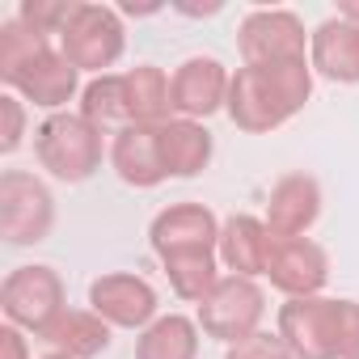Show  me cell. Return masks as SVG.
Listing matches in <instances>:
<instances>
[{
    "label": "cell",
    "mask_w": 359,
    "mask_h": 359,
    "mask_svg": "<svg viewBox=\"0 0 359 359\" xmlns=\"http://www.w3.org/2000/svg\"><path fill=\"white\" fill-rule=\"evenodd\" d=\"M313 97V64L309 60H275V64H241L229 85V118L245 135H266L296 118Z\"/></svg>",
    "instance_id": "6da1fadb"
},
{
    "label": "cell",
    "mask_w": 359,
    "mask_h": 359,
    "mask_svg": "<svg viewBox=\"0 0 359 359\" xmlns=\"http://www.w3.org/2000/svg\"><path fill=\"white\" fill-rule=\"evenodd\" d=\"M34 156L51 177H60L68 187L89 182L102 169V131L89 118L68 114V110L47 114L34 127Z\"/></svg>",
    "instance_id": "7a4b0ae2"
},
{
    "label": "cell",
    "mask_w": 359,
    "mask_h": 359,
    "mask_svg": "<svg viewBox=\"0 0 359 359\" xmlns=\"http://www.w3.org/2000/svg\"><path fill=\"white\" fill-rule=\"evenodd\" d=\"M123 47H127L123 18L110 5H89V0H81L72 22L60 34V51L76 72L106 76V68H114L123 60Z\"/></svg>",
    "instance_id": "3957f363"
},
{
    "label": "cell",
    "mask_w": 359,
    "mask_h": 359,
    "mask_svg": "<svg viewBox=\"0 0 359 359\" xmlns=\"http://www.w3.org/2000/svg\"><path fill=\"white\" fill-rule=\"evenodd\" d=\"M55 229V199L26 169L0 173V237L9 245H39Z\"/></svg>",
    "instance_id": "277c9868"
},
{
    "label": "cell",
    "mask_w": 359,
    "mask_h": 359,
    "mask_svg": "<svg viewBox=\"0 0 359 359\" xmlns=\"http://www.w3.org/2000/svg\"><path fill=\"white\" fill-rule=\"evenodd\" d=\"M262 313H266V292L258 287V279L224 275L216 283V292L199 304V330L208 338L233 346L262 330Z\"/></svg>",
    "instance_id": "5b68a950"
},
{
    "label": "cell",
    "mask_w": 359,
    "mask_h": 359,
    "mask_svg": "<svg viewBox=\"0 0 359 359\" xmlns=\"http://www.w3.org/2000/svg\"><path fill=\"white\" fill-rule=\"evenodd\" d=\"M0 309H5L9 325L43 334L68 304H64V279L55 266H18L0 283Z\"/></svg>",
    "instance_id": "8992f818"
},
{
    "label": "cell",
    "mask_w": 359,
    "mask_h": 359,
    "mask_svg": "<svg viewBox=\"0 0 359 359\" xmlns=\"http://www.w3.org/2000/svg\"><path fill=\"white\" fill-rule=\"evenodd\" d=\"M148 245L161 262L187 258V254H216L220 250V220L203 203H173L152 216Z\"/></svg>",
    "instance_id": "52a82bcc"
},
{
    "label": "cell",
    "mask_w": 359,
    "mask_h": 359,
    "mask_svg": "<svg viewBox=\"0 0 359 359\" xmlns=\"http://www.w3.org/2000/svg\"><path fill=\"white\" fill-rule=\"evenodd\" d=\"M237 51L245 64L309 60V34L292 9H254L237 26Z\"/></svg>",
    "instance_id": "ba28073f"
},
{
    "label": "cell",
    "mask_w": 359,
    "mask_h": 359,
    "mask_svg": "<svg viewBox=\"0 0 359 359\" xmlns=\"http://www.w3.org/2000/svg\"><path fill=\"white\" fill-rule=\"evenodd\" d=\"M266 279L279 287L287 300L321 296L330 283V254L313 237H275L271 233V258H266Z\"/></svg>",
    "instance_id": "9c48e42d"
},
{
    "label": "cell",
    "mask_w": 359,
    "mask_h": 359,
    "mask_svg": "<svg viewBox=\"0 0 359 359\" xmlns=\"http://www.w3.org/2000/svg\"><path fill=\"white\" fill-rule=\"evenodd\" d=\"M229 85L233 72L216 60V55H191L177 64V72L169 76V97H173V118H212L216 110L229 106Z\"/></svg>",
    "instance_id": "30bf717a"
},
{
    "label": "cell",
    "mask_w": 359,
    "mask_h": 359,
    "mask_svg": "<svg viewBox=\"0 0 359 359\" xmlns=\"http://www.w3.org/2000/svg\"><path fill=\"white\" fill-rule=\"evenodd\" d=\"M89 309L110 325V330H148L156 321V292L148 279L131 271H110L89 283Z\"/></svg>",
    "instance_id": "8fae6325"
},
{
    "label": "cell",
    "mask_w": 359,
    "mask_h": 359,
    "mask_svg": "<svg viewBox=\"0 0 359 359\" xmlns=\"http://www.w3.org/2000/svg\"><path fill=\"white\" fill-rule=\"evenodd\" d=\"M275 334L296 359H334V300L330 296L287 300L279 309Z\"/></svg>",
    "instance_id": "7c38bea8"
},
{
    "label": "cell",
    "mask_w": 359,
    "mask_h": 359,
    "mask_svg": "<svg viewBox=\"0 0 359 359\" xmlns=\"http://www.w3.org/2000/svg\"><path fill=\"white\" fill-rule=\"evenodd\" d=\"M110 165L135 191H152L165 182V156H161V127L152 123H127L123 131H114L110 144Z\"/></svg>",
    "instance_id": "4fadbf2b"
},
{
    "label": "cell",
    "mask_w": 359,
    "mask_h": 359,
    "mask_svg": "<svg viewBox=\"0 0 359 359\" xmlns=\"http://www.w3.org/2000/svg\"><path fill=\"white\" fill-rule=\"evenodd\" d=\"M76 89H81V72L64 60V51H55V47H47L39 60H30L13 81H9V93H18L22 102H34V106H43V110H51V114H60L72 97H76Z\"/></svg>",
    "instance_id": "5bb4252c"
},
{
    "label": "cell",
    "mask_w": 359,
    "mask_h": 359,
    "mask_svg": "<svg viewBox=\"0 0 359 359\" xmlns=\"http://www.w3.org/2000/svg\"><path fill=\"white\" fill-rule=\"evenodd\" d=\"M321 216V182L313 173H287L271 187L266 199V229L275 237H304Z\"/></svg>",
    "instance_id": "9a60e30c"
},
{
    "label": "cell",
    "mask_w": 359,
    "mask_h": 359,
    "mask_svg": "<svg viewBox=\"0 0 359 359\" xmlns=\"http://www.w3.org/2000/svg\"><path fill=\"white\" fill-rule=\"evenodd\" d=\"M309 64L334 85H359V26L342 22L338 13L325 18L309 34Z\"/></svg>",
    "instance_id": "2e32d148"
},
{
    "label": "cell",
    "mask_w": 359,
    "mask_h": 359,
    "mask_svg": "<svg viewBox=\"0 0 359 359\" xmlns=\"http://www.w3.org/2000/svg\"><path fill=\"white\" fill-rule=\"evenodd\" d=\"M220 262L233 275L258 279L266 275V258H271V229L258 216H229L220 224Z\"/></svg>",
    "instance_id": "e0dca14e"
},
{
    "label": "cell",
    "mask_w": 359,
    "mask_h": 359,
    "mask_svg": "<svg viewBox=\"0 0 359 359\" xmlns=\"http://www.w3.org/2000/svg\"><path fill=\"white\" fill-rule=\"evenodd\" d=\"M212 152H216V140L203 123L195 118L161 123V156H165L169 177H199L212 165Z\"/></svg>",
    "instance_id": "ac0fdd59"
},
{
    "label": "cell",
    "mask_w": 359,
    "mask_h": 359,
    "mask_svg": "<svg viewBox=\"0 0 359 359\" xmlns=\"http://www.w3.org/2000/svg\"><path fill=\"white\" fill-rule=\"evenodd\" d=\"M39 338L51 346V355L97 359V355L110 346V325H106L93 309H64Z\"/></svg>",
    "instance_id": "d6986e66"
},
{
    "label": "cell",
    "mask_w": 359,
    "mask_h": 359,
    "mask_svg": "<svg viewBox=\"0 0 359 359\" xmlns=\"http://www.w3.org/2000/svg\"><path fill=\"white\" fill-rule=\"evenodd\" d=\"M199 355V321L182 313L156 317L135 338V359H195Z\"/></svg>",
    "instance_id": "ffe728a7"
},
{
    "label": "cell",
    "mask_w": 359,
    "mask_h": 359,
    "mask_svg": "<svg viewBox=\"0 0 359 359\" xmlns=\"http://www.w3.org/2000/svg\"><path fill=\"white\" fill-rule=\"evenodd\" d=\"M127 81V106H131V123H169L173 118V97H169V76L156 64H135L131 72H123Z\"/></svg>",
    "instance_id": "44dd1931"
},
{
    "label": "cell",
    "mask_w": 359,
    "mask_h": 359,
    "mask_svg": "<svg viewBox=\"0 0 359 359\" xmlns=\"http://www.w3.org/2000/svg\"><path fill=\"white\" fill-rule=\"evenodd\" d=\"M81 118H89L97 131H106V127L123 131V127L131 123V106H127V81H123V72L93 76V81L81 89Z\"/></svg>",
    "instance_id": "7402d4cb"
},
{
    "label": "cell",
    "mask_w": 359,
    "mask_h": 359,
    "mask_svg": "<svg viewBox=\"0 0 359 359\" xmlns=\"http://www.w3.org/2000/svg\"><path fill=\"white\" fill-rule=\"evenodd\" d=\"M216 258H220V254H187V258H169V262H161L165 275H169L173 296L187 300V304H203V300L216 292V283L224 279V275L216 271Z\"/></svg>",
    "instance_id": "603a6c76"
},
{
    "label": "cell",
    "mask_w": 359,
    "mask_h": 359,
    "mask_svg": "<svg viewBox=\"0 0 359 359\" xmlns=\"http://www.w3.org/2000/svg\"><path fill=\"white\" fill-rule=\"evenodd\" d=\"M47 47H51V39L39 34V30H30L22 18L5 22V26H0V81L9 85V81H13L30 60H39Z\"/></svg>",
    "instance_id": "cb8c5ba5"
},
{
    "label": "cell",
    "mask_w": 359,
    "mask_h": 359,
    "mask_svg": "<svg viewBox=\"0 0 359 359\" xmlns=\"http://www.w3.org/2000/svg\"><path fill=\"white\" fill-rule=\"evenodd\" d=\"M76 5H81V0H22L18 18H22L30 30H39V34L51 39V34H64V26L72 22Z\"/></svg>",
    "instance_id": "d4e9b609"
},
{
    "label": "cell",
    "mask_w": 359,
    "mask_h": 359,
    "mask_svg": "<svg viewBox=\"0 0 359 359\" xmlns=\"http://www.w3.org/2000/svg\"><path fill=\"white\" fill-rule=\"evenodd\" d=\"M334 359H359V300H334Z\"/></svg>",
    "instance_id": "484cf974"
},
{
    "label": "cell",
    "mask_w": 359,
    "mask_h": 359,
    "mask_svg": "<svg viewBox=\"0 0 359 359\" xmlns=\"http://www.w3.org/2000/svg\"><path fill=\"white\" fill-rule=\"evenodd\" d=\"M224 359H296V355L283 346V338H279L275 330H258V334L233 342V346L224 351Z\"/></svg>",
    "instance_id": "4316f807"
},
{
    "label": "cell",
    "mask_w": 359,
    "mask_h": 359,
    "mask_svg": "<svg viewBox=\"0 0 359 359\" xmlns=\"http://www.w3.org/2000/svg\"><path fill=\"white\" fill-rule=\"evenodd\" d=\"M0 114H5V131H0V152H18L22 140H26V102L18 93H5L0 97Z\"/></svg>",
    "instance_id": "83f0119b"
},
{
    "label": "cell",
    "mask_w": 359,
    "mask_h": 359,
    "mask_svg": "<svg viewBox=\"0 0 359 359\" xmlns=\"http://www.w3.org/2000/svg\"><path fill=\"white\" fill-rule=\"evenodd\" d=\"M0 359H30V346L18 325H0Z\"/></svg>",
    "instance_id": "f1b7e54d"
},
{
    "label": "cell",
    "mask_w": 359,
    "mask_h": 359,
    "mask_svg": "<svg viewBox=\"0 0 359 359\" xmlns=\"http://www.w3.org/2000/svg\"><path fill=\"white\" fill-rule=\"evenodd\" d=\"M338 18L351 22V26H359V0H342V5H338Z\"/></svg>",
    "instance_id": "f546056e"
},
{
    "label": "cell",
    "mask_w": 359,
    "mask_h": 359,
    "mask_svg": "<svg viewBox=\"0 0 359 359\" xmlns=\"http://www.w3.org/2000/svg\"><path fill=\"white\" fill-rule=\"evenodd\" d=\"M43 359H68V355H43Z\"/></svg>",
    "instance_id": "4dcf8cb0"
}]
</instances>
